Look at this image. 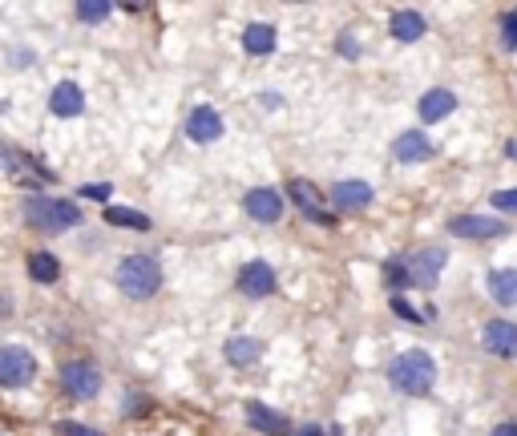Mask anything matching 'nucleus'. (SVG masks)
I'll use <instances>...</instances> for the list:
<instances>
[{"label": "nucleus", "instance_id": "obj_3", "mask_svg": "<svg viewBox=\"0 0 517 436\" xmlns=\"http://www.w3.org/2000/svg\"><path fill=\"white\" fill-rule=\"evenodd\" d=\"M118 287H122V295H130V299H150V295H158V287H162V267H158V259H154V255H130V259L118 267Z\"/></svg>", "mask_w": 517, "mask_h": 436}, {"label": "nucleus", "instance_id": "obj_7", "mask_svg": "<svg viewBox=\"0 0 517 436\" xmlns=\"http://www.w3.org/2000/svg\"><path fill=\"white\" fill-rule=\"evenodd\" d=\"M481 344H485V352L489 356H497V360H513L517 356V323H509V319H493L485 332H481Z\"/></svg>", "mask_w": 517, "mask_h": 436}, {"label": "nucleus", "instance_id": "obj_22", "mask_svg": "<svg viewBox=\"0 0 517 436\" xmlns=\"http://www.w3.org/2000/svg\"><path fill=\"white\" fill-rule=\"evenodd\" d=\"M106 223L126 227V231H150V227H154L146 214H138V210H130V206H110V210H106Z\"/></svg>", "mask_w": 517, "mask_h": 436}, {"label": "nucleus", "instance_id": "obj_16", "mask_svg": "<svg viewBox=\"0 0 517 436\" xmlns=\"http://www.w3.org/2000/svg\"><path fill=\"white\" fill-rule=\"evenodd\" d=\"M332 202H336L340 210H364V206L372 202V186H368V182H360V178L336 182V190H332Z\"/></svg>", "mask_w": 517, "mask_h": 436}, {"label": "nucleus", "instance_id": "obj_27", "mask_svg": "<svg viewBox=\"0 0 517 436\" xmlns=\"http://www.w3.org/2000/svg\"><path fill=\"white\" fill-rule=\"evenodd\" d=\"M392 311H396L400 319H408V323H429V319H425V315H421L417 307H412V303H404L400 295H392Z\"/></svg>", "mask_w": 517, "mask_h": 436}, {"label": "nucleus", "instance_id": "obj_2", "mask_svg": "<svg viewBox=\"0 0 517 436\" xmlns=\"http://www.w3.org/2000/svg\"><path fill=\"white\" fill-rule=\"evenodd\" d=\"M25 218H29V227L57 235V231H69L73 223H81V210H77L73 202H65V198H45V194H37V198L25 202Z\"/></svg>", "mask_w": 517, "mask_h": 436}, {"label": "nucleus", "instance_id": "obj_4", "mask_svg": "<svg viewBox=\"0 0 517 436\" xmlns=\"http://www.w3.org/2000/svg\"><path fill=\"white\" fill-rule=\"evenodd\" d=\"M33 376H37V360L29 348H17V344L0 348V388H25L33 384Z\"/></svg>", "mask_w": 517, "mask_h": 436}, {"label": "nucleus", "instance_id": "obj_24", "mask_svg": "<svg viewBox=\"0 0 517 436\" xmlns=\"http://www.w3.org/2000/svg\"><path fill=\"white\" fill-rule=\"evenodd\" d=\"M110 13H114L110 0H81L77 5V21H85V25H101Z\"/></svg>", "mask_w": 517, "mask_h": 436}, {"label": "nucleus", "instance_id": "obj_23", "mask_svg": "<svg viewBox=\"0 0 517 436\" xmlns=\"http://www.w3.org/2000/svg\"><path fill=\"white\" fill-rule=\"evenodd\" d=\"M29 275H33L37 283H53V279L61 275V263H57L49 251H33V255H29Z\"/></svg>", "mask_w": 517, "mask_h": 436}, {"label": "nucleus", "instance_id": "obj_10", "mask_svg": "<svg viewBox=\"0 0 517 436\" xmlns=\"http://www.w3.org/2000/svg\"><path fill=\"white\" fill-rule=\"evenodd\" d=\"M186 134H190L194 142H219V138H223V118H219V109L198 105L194 114L186 118Z\"/></svg>", "mask_w": 517, "mask_h": 436}, {"label": "nucleus", "instance_id": "obj_15", "mask_svg": "<svg viewBox=\"0 0 517 436\" xmlns=\"http://www.w3.org/2000/svg\"><path fill=\"white\" fill-rule=\"evenodd\" d=\"M291 198L299 202V210H303V214H312L320 227H336V218H332L328 210H320V194H316V186H312V182L295 178V182H291Z\"/></svg>", "mask_w": 517, "mask_h": 436}, {"label": "nucleus", "instance_id": "obj_25", "mask_svg": "<svg viewBox=\"0 0 517 436\" xmlns=\"http://www.w3.org/2000/svg\"><path fill=\"white\" fill-rule=\"evenodd\" d=\"M384 283H388L392 291H400V287L408 283V267H404L400 259H392V263H384Z\"/></svg>", "mask_w": 517, "mask_h": 436}, {"label": "nucleus", "instance_id": "obj_8", "mask_svg": "<svg viewBox=\"0 0 517 436\" xmlns=\"http://www.w3.org/2000/svg\"><path fill=\"white\" fill-rule=\"evenodd\" d=\"M243 210L255 218V223H279L283 198H279V190H271V186H255V190L243 198Z\"/></svg>", "mask_w": 517, "mask_h": 436}, {"label": "nucleus", "instance_id": "obj_19", "mask_svg": "<svg viewBox=\"0 0 517 436\" xmlns=\"http://www.w3.org/2000/svg\"><path fill=\"white\" fill-rule=\"evenodd\" d=\"M489 295L501 303V307H513L517 303V271H489Z\"/></svg>", "mask_w": 517, "mask_h": 436}, {"label": "nucleus", "instance_id": "obj_21", "mask_svg": "<svg viewBox=\"0 0 517 436\" xmlns=\"http://www.w3.org/2000/svg\"><path fill=\"white\" fill-rule=\"evenodd\" d=\"M259 352H263V344H259V340H247V336H235V340H227V360H231L235 368H247V364H255V360H259Z\"/></svg>", "mask_w": 517, "mask_h": 436}, {"label": "nucleus", "instance_id": "obj_18", "mask_svg": "<svg viewBox=\"0 0 517 436\" xmlns=\"http://www.w3.org/2000/svg\"><path fill=\"white\" fill-rule=\"evenodd\" d=\"M388 29H392V37L396 41H404V45H412V41H421L425 37V17L421 13H396L392 21H388Z\"/></svg>", "mask_w": 517, "mask_h": 436}, {"label": "nucleus", "instance_id": "obj_28", "mask_svg": "<svg viewBox=\"0 0 517 436\" xmlns=\"http://www.w3.org/2000/svg\"><path fill=\"white\" fill-rule=\"evenodd\" d=\"M493 206H497L501 214H517V190H497V194H493Z\"/></svg>", "mask_w": 517, "mask_h": 436}, {"label": "nucleus", "instance_id": "obj_26", "mask_svg": "<svg viewBox=\"0 0 517 436\" xmlns=\"http://www.w3.org/2000/svg\"><path fill=\"white\" fill-rule=\"evenodd\" d=\"M501 41H505V49H517V9H509L501 17Z\"/></svg>", "mask_w": 517, "mask_h": 436}, {"label": "nucleus", "instance_id": "obj_14", "mask_svg": "<svg viewBox=\"0 0 517 436\" xmlns=\"http://www.w3.org/2000/svg\"><path fill=\"white\" fill-rule=\"evenodd\" d=\"M49 109H53L57 118H77L81 109H85V93H81V85L61 81V85L49 93Z\"/></svg>", "mask_w": 517, "mask_h": 436}, {"label": "nucleus", "instance_id": "obj_31", "mask_svg": "<svg viewBox=\"0 0 517 436\" xmlns=\"http://www.w3.org/2000/svg\"><path fill=\"white\" fill-rule=\"evenodd\" d=\"M489 436H517V424H497Z\"/></svg>", "mask_w": 517, "mask_h": 436}, {"label": "nucleus", "instance_id": "obj_33", "mask_svg": "<svg viewBox=\"0 0 517 436\" xmlns=\"http://www.w3.org/2000/svg\"><path fill=\"white\" fill-rule=\"evenodd\" d=\"M5 315H9V299H5V295H0V319H5Z\"/></svg>", "mask_w": 517, "mask_h": 436}, {"label": "nucleus", "instance_id": "obj_5", "mask_svg": "<svg viewBox=\"0 0 517 436\" xmlns=\"http://www.w3.org/2000/svg\"><path fill=\"white\" fill-rule=\"evenodd\" d=\"M61 384H65V392L73 400H93L101 392V372L93 364H85V360H73V364L61 368Z\"/></svg>", "mask_w": 517, "mask_h": 436}, {"label": "nucleus", "instance_id": "obj_12", "mask_svg": "<svg viewBox=\"0 0 517 436\" xmlns=\"http://www.w3.org/2000/svg\"><path fill=\"white\" fill-rule=\"evenodd\" d=\"M449 231L457 239H497L505 235V223H493V218H481V214H461L449 223Z\"/></svg>", "mask_w": 517, "mask_h": 436}, {"label": "nucleus", "instance_id": "obj_11", "mask_svg": "<svg viewBox=\"0 0 517 436\" xmlns=\"http://www.w3.org/2000/svg\"><path fill=\"white\" fill-rule=\"evenodd\" d=\"M392 154H396V162L417 166V162H429V158H433V142H429V134H425V130H408V134H400V138H396Z\"/></svg>", "mask_w": 517, "mask_h": 436}, {"label": "nucleus", "instance_id": "obj_9", "mask_svg": "<svg viewBox=\"0 0 517 436\" xmlns=\"http://www.w3.org/2000/svg\"><path fill=\"white\" fill-rule=\"evenodd\" d=\"M239 291L251 295V299L271 295V291H275V271H271V263H263V259L243 263V271H239Z\"/></svg>", "mask_w": 517, "mask_h": 436}, {"label": "nucleus", "instance_id": "obj_29", "mask_svg": "<svg viewBox=\"0 0 517 436\" xmlns=\"http://www.w3.org/2000/svg\"><path fill=\"white\" fill-rule=\"evenodd\" d=\"M57 432H61V436H106V432H97V428H85V424H69V420H65V424H57Z\"/></svg>", "mask_w": 517, "mask_h": 436}, {"label": "nucleus", "instance_id": "obj_17", "mask_svg": "<svg viewBox=\"0 0 517 436\" xmlns=\"http://www.w3.org/2000/svg\"><path fill=\"white\" fill-rule=\"evenodd\" d=\"M457 109V97L449 93V89H433V93H425L421 97V122H441V118H449Z\"/></svg>", "mask_w": 517, "mask_h": 436}, {"label": "nucleus", "instance_id": "obj_32", "mask_svg": "<svg viewBox=\"0 0 517 436\" xmlns=\"http://www.w3.org/2000/svg\"><path fill=\"white\" fill-rule=\"evenodd\" d=\"M340 49H344V53H348V57H356V53H360V49H356V41H352V37H344V41H340Z\"/></svg>", "mask_w": 517, "mask_h": 436}, {"label": "nucleus", "instance_id": "obj_6", "mask_svg": "<svg viewBox=\"0 0 517 436\" xmlns=\"http://www.w3.org/2000/svg\"><path fill=\"white\" fill-rule=\"evenodd\" d=\"M445 263H449V255H445L441 247H437V251H433V247H429V251H417V255L404 263V267H408V283L429 291V287L437 283V275L445 271Z\"/></svg>", "mask_w": 517, "mask_h": 436}, {"label": "nucleus", "instance_id": "obj_1", "mask_svg": "<svg viewBox=\"0 0 517 436\" xmlns=\"http://www.w3.org/2000/svg\"><path fill=\"white\" fill-rule=\"evenodd\" d=\"M388 384L404 396H425L437 384V360L421 348H412V352H404L388 364Z\"/></svg>", "mask_w": 517, "mask_h": 436}, {"label": "nucleus", "instance_id": "obj_20", "mask_svg": "<svg viewBox=\"0 0 517 436\" xmlns=\"http://www.w3.org/2000/svg\"><path fill=\"white\" fill-rule=\"evenodd\" d=\"M243 49L251 53V57H263V53H271L275 49V29L271 25H247L243 29Z\"/></svg>", "mask_w": 517, "mask_h": 436}, {"label": "nucleus", "instance_id": "obj_30", "mask_svg": "<svg viewBox=\"0 0 517 436\" xmlns=\"http://www.w3.org/2000/svg\"><path fill=\"white\" fill-rule=\"evenodd\" d=\"M110 190H114V186H106V182H93V186H81V194H85V198H110Z\"/></svg>", "mask_w": 517, "mask_h": 436}, {"label": "nucleus", "instance_id": "obj_34", "mask_svg": "<svg viewBox=\"0 0 517 436\" xmlns=\"http://www.w3.org/2000/svg\"><path fill=\"white\" fill-rule=\"evenodd\" d=\"M299 436H324V432H320V428H303Z\"/></svg>", "mask_w": 517, "mask_h": 436}, {"label": "nucleus", "instance_id": "obj_13", "mask_svg": "<svg viewBox=\"0 0 517 436\" xmlns=\"http://www.w3.org/2000/svg\"><path fill=\"white\" fill-rule=\"evenodd\" d=\"M247 420H251V428H255V432H263V436H287V432H291V420H287L283 412H275V408L259 404V400H251V404H247Z\"/></svg>", "mask_w": 517, "mask_h": 436}]
</instances>
